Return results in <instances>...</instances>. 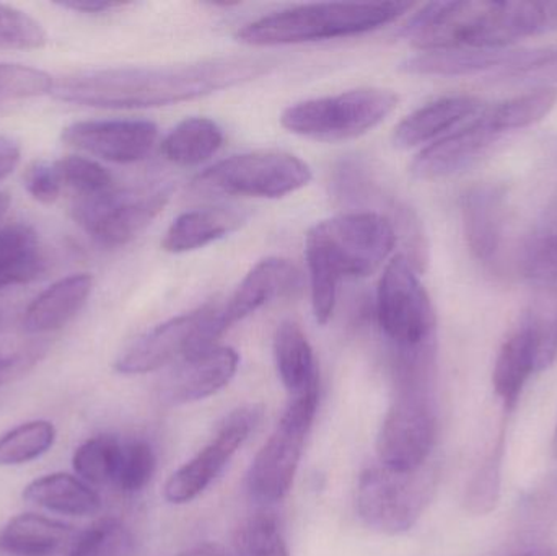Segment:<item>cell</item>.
I'll return each mask as SVG.
<instances>
[{"label":"cell","mask_w":557,"mask_h":556,"mask_svg":"<svg viewBox=\"0 0 557 556\" xmlns=\"http://www.w3.org/2000/svg\"><path fill=\"white\" fill-rule=\"evenodd\" d=\"M276 61L263 55H227L159 67H110L58 78L51 94L65 103L108 110L166 107L247 84Z\"/></svg>","instance_id":"cell-1"},{"label":"cell","mask_w":557,"mask_h":556,"mask_svg":"<svg viewBox=\"0 0 557 556\" xmlns=\"http://www.w3.org/2000/svg\"><path fill=\"white\" fill-rule=\"evenodd\" d=\"M557 32V2H432L403 26L419 52L507 49L529 36Z\"/></svg>","instance_id":"cell-2"},{"label":"cell","mask_w":557,"mask_h":556,"mask_svg":"<svg viewBox=\"0 0 557 556\" xmlns=\"http://www.w3.org/2000/svg\"><path fill=\"white\" fill-rule=\"evenodd\" d=\"M398 244L388 219L372 212H346L317 222L305 238L314 320L333 319L341 281L375 273Z\"/></svg>","instance_id":"cell-3"},{"label":"cell","mask_w":557,"mask_h":556,"mask_svg":"<svg viewBox=\"0 0 557 556\" xmlns=\"http://www.w3.org/2000/svg\"><path fill=\"white\" fill-rule=\"evenodd\" d=\"M408 2H321L288 7L238 29L244 45L284 46L347 38L382 28L411 10Z\"/></svg>","instance_id":"cell-4"},{"label":"cell","mask_w":557,"mask_h":556,"mask_svg":"<svg viewBox=\"0 0 557 556\" xmlns=\"http://www.w3.org/2000/svg\"><path fill=\"white\" fill-rule=\"evenodd\" d=\"M396 107L398 95L388 88H356L292 104L282 113L281 124L288 133L307 139L339 143L369 133Z\"/></svg>","instance_id":"cell-5"},{"label":"cell","mask_w":557,"mask_h":556,"mask_svg":"<svg viewBox=\"0 0 557 556\" xmlns=\"http://www.w3.org/2000/svg\"><path fill=\"white\" fill-rule=\"evenodd\" d=\"M173 186L159 182L136 188H114L75 198L74 221L104 247H123L146 231L172 198Z\"/></svg>","instance_id":"cell-6"},{"label":"cell","mask_w":557,"mask_h":556,"mask_svg":"<svg viewBox=\"0 0 557 556\" xmlns=\"http://www.w3.org/2000/svg\"><path fill=\"white\" fill-rule=\"evenodd\" d=\"M437 472L431 464L416 472L372 467L360 475L357 511L369 528L382 534L408 532L435 492Z\"/></svg>","instance_id":"cell-7"},{"label":"cell","mask_w":557,"mask_h":556,"mask_svg":"<svg viewBox=\"0 0 557 556\" xmlns=\"http://www.w3.org/2000/svg\"><path fill=\"white\" fill-rule=\"evenodd\" d=\"M523 271L530 291L523 319L535 339L539 371H545L557 356V196L527 240Z\"/></svg>","instance_id":"cell-8"},{"label":"cell","mask_w":557,"mask_h":556,"mask_svg":"<svg viewBox=\"0 0 557 556\" xmlns=\"http://www.w3.org/2000/svg\"><path fill=\"white\" fill-rule=\"evenodd\" d=\"M222 335L221 306L205 304L144 333L116 359L114 369L124 375L149 374L215 346Z\"/></svg>","instance_id":"cell-9"},{"label":"cell","mask_w":557,"mask_h":556,"mask_svg":"<svg viewBox=\"0 0 557 556\" xmlns=\"http://www.w3.org/2000/svg\"><path fill=\"white\" fill-rule=\"evenodd\" d=\"M376 319L392 348H418L437 342L434 306L405 255L393 258L380 277Z\"/></svg>","instance_id":"cell-10"},{"label":"cell","mask_w":557,"mask_h":556,"mask_svg":"<svg viewBox=\"0 0 557 556\" xmlns=\"http://www.w3.org/2000/svg\"><path fill=\"white\" fill-rule=\"evenodd\" d=\"M310 180V166L294 153L257 150L214 163L195 183L206 191L277 199L305 188Z\"/></svg>","instance_id":"cell-11"},{"label":"cell","mask_w":557,"mask_h":556,"mask_svg":"<svg viewBox=\"0 0 557 556\" xmlns=\"http://www.w3.org/2000/svg\"><path fill=\"white\" fill-rule=\"evenodd\" d=\"M370 170L360 160H346L334 170L331 193L352 212H372L388 219L398 240L401 238L405 244V257L418 273H424L429 263V242L421 219Z\"/></svg>","instance_id":"cell-12"},{"label":"cell","mask_w":557,"mask_h":556,"mask_svg":"<svg viewBox=\"0 0 557 556\" xmlns=\"http://www.w3.org/2000/svg\"><path fill=\"white\" fill-rule=\"evenodd\" d=\"M320 385L292 398L276 430L261 447L248 473V489L263 503L281 502L297 473L305 441L317 417Z\"/></svg>","instance_id":"cell-13"},{"label":"cell","mask_w":557,"mask_h":556,"mask_svg":"<svg viewBox=\"0 0 557 556\" xmlns=\"http://www.w3.org/2000/svg\"><path fill=\"white\" fill-rule=\"evenodd\" d=\"M395 392L376 437V454L386 469L416 472L428 466L435 446L437 413L434 392Z\"/></svg>","instance_id":"cell-14"},{"label":"cell","mask_w":557,"mask_h":556,"mask_svg":"<svg viewBox=\"0 0 557 556\" xmlns=\"http://www.w3.org/2000/svg\"><path fill=\"white\" fill-rule=\"evenodd\" d=\"M261 417L263 410L257 405L238 408L225 417L211 443L170 477L165 485L166 502L185 505L208 490L242 444L257 430Z\"/></svg>","instance_id":"cell-15"},{"label":"cell","mask_w":557,"mask_h":556,"mask_svg":"<svg viewBox=\"0 0 557 556\" xmlns=\"http://www.w3.org/2000/svg\"><path fill=\"white\" fill-rule=\"evenodd\" d=\"M159 127L146 120H95L71 124L62 131L67 146L113 163H136L149 157Z\"/></svg>","instance_id":"cell-16"},{"label":"cell","mask_w":557,"mask_h":556,"mask_svg":"<svg viewBox=\"0 0 557 556\" xmlns=\"http://www.w3.org/2000/svg\"><path fill=\"white\" fill-rule=\"evenodd\" d=\"M504 136L491 120L487 107L457 129L429 144L411 163V173L419 180H441L463 172L473 165Z\"/></svg>","instance_id":"cell-17"},{"label":"cell","mask_w":557,"mask_h":556,"mask_svg":"<svg viewBox=\"0 0 557 556\" xmlns=\"http://www.w3.org/2000/svg\"><path fill=\"white\" fill-rule=\"evenodd\" d=\"M240 365L231 346H211L170 366L160 382V398L169 405L205 400L231 384Z\"/></svg>","instance_id":"cell-18"},{"label":"cell","mask_w":557,"mask_h":556,"mask_svg":"<svg viewBox=\"0 0 557 556\" xmlns=\"http://www.w3.org/2000/svg\"><path fill=\"white\" fill-rule=\"evenodd\" d=\"M465 238L473 257L484 267H494L507 225V195L504 186L484 183L468 189L461 198Z\"/></svg>","instance_id":"cell-19"},{"label":"cell","mask_w":557,"mask_h":556,"mask_svg":"<svg viewBox=\"0 0 557 556\" xmlns=\"http://www.w3.org/2000/svg\"><path fill=\"white\" fill-rule=\"evenodd\" d=\"M298 284L300 271L285 258L271 257L258 261L238 284L228 302L221 307L222 330L227 332L261 307L292 293Z\"/></svg>","instance_id":"cell-20"},{"label":"cell","mask_w":557,"mask_h":556,"mask_svg":"<svg viewBox=\"0 0 557 556\" xmlns=\"http://www.w3.org/2000/svg\"><path fill=\"white\" fill-rule=\"evenodd\" d=\"M483 108V101L471 95H448L429 101L396 126L393 143L399 149L434 143L476 116Z\"/></svg>","instance_id":"cell-21"},{"label":"cell","mask_w":557,"mask_h":556,"mask_svg":"<svg viewBox=\"0 0 557 556\" xmlns=\"http://www.w3.org/2000/svg\"><path fill=\"white\" fill-rule=\"evenodd\" d=\"M519 51L512 49H444L424 51L401 62V71L412 75L461 77L494 72L499 77L516 64Z\"/></svg>","instance_id":"cell-22"},{"label":"cell","mask_w":557,"mask_h":556,"mask_svg":"<svg viewBox=\"0 0 557 556\" xmlns=\"http://www.w3.org/2000/svg\"><path fill=\"white\" fill-rule=\"evenodd\" d=\"M91 287L94 277L90 274L62 277L29 304L23 316V329L39 335L67 325L87 304Z\"/></svg>","instance_id":"cell-23"},{"label":"cell","mask_w":557,"mask_h":556,"mask_svg":"<svg viewBox=\"0 0 557 556\" xmlns=\"http://www.w3.org/2000/svg\"><path fill=\"white\" fill-rule=\"evenodd\" d=\"M245 214L237 208H202L183 212L173 221L162 240L169 254L180 255L208 247L244 224Z\"/></svg>","instance_id":"cell-24"},{"label":"cell","mask_w":557,"mask_h":556,"mask_svg":"<svg viewBox=\"0 0 557 556\" xmlns=\"http://www.w3.org/2000/svg\"><path fill=\"white\" fill-rule=\"evenodd\" d=\"M74 528L41 515H20L0 529V556H55Z\"/></svg>","instance_id":"cell-25"},{"label":"cell","mask_w":557,"mask_h":556,"mask_svg":"<svg viewBox=\"0 0 557 556\" xmlns=\"http://www.w3.org/2000/svg\"><path fill=\"white\" fill-rule=\"evenodd\" d=\"M536 366V346L532 330L525 319L510 333L504 342L496 365H494L493 384L497 397L503 400L506 410H513L519 404L520 395Z\"/></svg>","instance_id":"cell-26"},{"label":"cell","mask_w":557,"mask_h":556,"mask_svg":"<svg viewBox=\"0 0 557 556\" xmlns=\"http://www.w3.org/2000/svg\"><path fill=\"white\" fill-rule=\"evenodd\" d=\"M23 498L55 515L87 518L100 512L98 493L84 480L67 473H51L33 480L23 490Z\"/></svg>","instance_id":"cell-27"},{"label":"cell","mask_w":557,"mask_h":556,"mask_svg":"<svg viewBox=\"0 0 557 556\" xmlns=\"http://www.w3.org/2000/svg\"><path fill=\"white\" fill-rule=\"evenodd\" d=\"M274 359L278 378L292 397L320 385L313 348L300 325L285 320L274 335Z\"/></svg>","instance_id":"cell-28"},{"label":"cell","mask_w":557,"mask_h":556,"mask_svg":"<svg viewBox=\"0 0 557 556\" xmlns=\"http://www.w3.org/2000/svg\"><path fill=\"white\" fill-rule=\"evenodd\" d=\"M224 144V131L205 116L186 118L162 140L163 157L180 166H196L208 162Z\"/></svg>","instance_id":"cell-29"},{"label":"cell","mask_w":557,"mask_h":556,"mask_svg":"<svg viewBox=\"0 0 557 556\" xmlns=\"http://www.w3.org/2000/svg\"><path fill=\"white\" fill-rule=\"evenodd\" d=\"M45 270L38 235L25 224L0 228V291L35 280Z\"/></svg>","instance_id":"cell-30"},{"label":"cell","mask_w":557,"mask_h":556,"mask_svg":"<svg viewBox=\"0 0 557 556\" xmlns=\"http://www.w3.org/2000/svg\"><path fill=\"white\" fill-rule=\"evenodd\" d=\"M123 444L113 436H95L75 449V473L88 485H114L120 472Z\"/></svg>","instance_id":"cell-31"},{"label":"cell","mask_w":557,"mask_h":556,"mask_svg":"<svg viewBox=\"0 0 557 556\" xmlns=\"http://www.w3.org/2000/svg\"><path fill=\"white\" fill-rule=\"evenodd\" d=\"M54 424L35 420L18 424L0 436V467L23 466L51 450L55 443Z\"/></svg>","instance_id":"cell-32"},{"label":"cell","mask_w":557,"mask_h":556,"mask_svg":"<svg viewBox=\"0 0 557 556\" xmlns=\"http://www.w3.org/2000/svg\"><path fill=\"white\" fill-rule=\"evenodd\" d=\"M557 90L555 87H542L530 94L510 98L499 104L487 107L494 126L503 134L523 129L539 123L552 113L556 107Z\"/></svg>","instance_id":"cell-33"},{"label":"cell","mask_w":557,"mask_h":556,"mask_svg":"<svg viewBox=\"0 0 557 556\" xmlns=\"http://www.w3.org/2000/svg\"><path fill=\"white\" fill-rule=\"evenodd\" d=\"M133 545L129 531L114 518L101 519L82 532L69 556H127Z\"/></svg>","instance_id":"cell-34"},{"label":"cell","mask_w":557,"mask_h":556,"mask_svg":"<svg viewBox=\"0 0 557 556\" xmlns=\"http://www.w3.org/2000/svg\"><path fill=\"white\" fill-rule=\"evenodd\" d=\"M238 556H290L277 519L268 512L253 516L238 529Z\"/></svg>","instance_id":"cell-35"},{"label":"cell","mask_w":557,"mask_h":556,"mask_svg":"<svg viewBox=\"0 0 557 556\" xmlns=\"http://www.w3.org/2000/svg\"><path fill=\"white\" fill-rule=\"evenodd\" d=\"M61 176L62 185L69 186L75 198L100 195L114 188V178L110 172L87 157L69 156L54 163Z\"/></svg>","instance_id":"cell-36"},{"label":"cell","mask_w":557,"mask_h":556,"mask_svg":"<svg viewBox=\"0 0 557 556\" xmlns=\"http://www.w3.org/2000/svg\"><path fill=\"white\" fill-rule=\"evenodd\" d=\"M46 41L41 23L22 10L0 5V49H39Z\"/></svg>","instance_id":"cell-37"},{"label":"cell","mask_w":557,"mask_h":556,"mask_svg":"<svg viewBox=\"0 0 557 556\" xmlns=\"http://www.w3.org/2000/svg\"><path fill=\"white\" fill-rule=\"evenodd\" d=\"M156 472V454L146 441H133L123 446L120 472L114 485L126 493L146 489Z\"/></svg>","instance_id":"cell-38"},{"label":"cell","mask_w":557,"mask_h":556,"mask_svg":"<svg viewBox=\"0 0 557 556\" xmlns=\"http://www.w3.org/2000/svg\"><path fill=\"white\" fill-rule=\"evenodd\" d=\"M51 75L26 65L0 64V101L41 97L52 91Z\"/></svg>","instance_id":"cell-39"},{"label":"cell","mask_w":557,"mask_h":556,"mask_svg":"<svg viewBox=\"0 0 557 556\" xmlns=\"http://www.w3.org/2000/svg\"><path fill=\"white\" fill-rule=\"evenodd\" d=\"M503 440L497 444L486 462L480 467L471 480L467 492V506L476 515H484L496 506L499 495L500 459H503Z\"/></svg>","instance_id":"cell-40"},{"label":"cell","mask_w":557,"mask_h":556,"mask_svg":"<svg viewBox=\"0 0 557 556\" xmlns=\"http://www.w3.org/2000/svg\"><path fill=\"white\" fill-rule=\"evenodd\" d=\"M499 78L517 82H557V48L520 52L517 64Z\"/></svg>","instance_id":"cell-41"},{"label":"cell","mask_w":557,"mask_h":556,"mask_svg":"<svg viewBox=\"0 0 557 556\" xmlns=\"http://www.w3.org/2000/svg\"><path fill=\"white\" fill-rule=\"evenodd\" d=\"M26 191L42 205H51L61 195L62 182L54 163L35 162L23 175Z\"/></svg>","instance_id":"cell-42"},{"label":"cell","mask_w":557,"mask_h":556,"mask_svg":"<svg viewBox=\"0 0 557 556\" xmlns=\"http://www.w3.org/2000/svg\"><path fill=\"white\" fill-rule=\"evenodd\" d=\"M39 358V348H0V385L23 374Z\"/></svg>","instance_id":"cell-43"},{"label":"cell","mask_w":557,"mask_h":556,"mask_svg":"<svg viewBox=\"0 0 557 556\" xmlns=\"http://www.w3.org/2000/svg\"><path fill=\"white\" fill-rule=\"evenodd\" d=\"M58 5L65 10H72V12L107 13L121 9L127 3L114 2V0H64V2H58Z\"/></svg>","instance_id":"cell-44"},{"label":"cell","mask_w":557,"mask_h":556,"mask_svg":"<svg viewBox=\"0 0 557 556\" xmlns=\"http://www.w3.org/2000/svg\"><path fill=\"white\" fill-rule=\"evenodd\" d=\"M18 144L9 137L0 136V180L7 178L20 163Z\"/></svg>","instance_id":"cell-45"},{"label":"cell","mask_w":557,"mask_h":556,"mask_svg":"<svg viewBox=\"0 0 557 556\" xmlns=\"http://www.w3.org/2000/svg\"><path fill=\"white\" fill-rule=\"evenodd\" d=\"M175 556H231L221 545L215 544H205L199 545V547L189 548V551L183 552V554H178Z\"/></svg>","instance_id":"cell-46"},{"label":"cell","mask_w":557,"mask_h":556,"mask_svg":"<svg viewBox=\"0 0 557 556\" xmlns=\"http://www.w3.org/2000/svg\"><path fill=\"white\" fill-rule=\"evenodd\" d=\"M10 198L5 193H0V219L5 215L7 209H9Z\"/></svg>","instance_id":"cell-47"},{"label":"cell","mask_w":557,"mask_h":556,"mask_svg":"<svg viewBox=\"0 0 557 556\" xmlns=\"http://www.w3.org/2000/svg\"><path fill=\"white\" fill-rule=\"evenodd\" d=\"M517 556H556L555 554H552V552H545V551H535V552H529V554H522Z\"/></svg>","instance_id":"cell-48"},{"label":"cell","mask_w":557,"mask_h":556,"mask_svg":"<svg viewBox=\"0 0 557 556\" xmlns=\"http://www.w3.org/2000/svg\"><path fill=\"white\" fill-rule=\"evenodd\" d=\"M553 454H555V457H557V428H556L555 437H553Z\"/></svg>","instance_id":"cell-49"},{"label":"cell","mask_w":557,"mask_h":556,"mask_svg":"<svg viewBox=\"0 0 557 556\" xmlns=\"http://www.w3.org/2000/svg\"><path fill=\"white\" fill-rule=\"evenodd\" d=\"M3 322H5V316H3L2 310H0V329H2Z\"/></svg>","instance_id":"cell-50"}]
</instances>
